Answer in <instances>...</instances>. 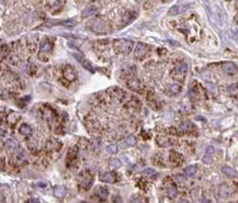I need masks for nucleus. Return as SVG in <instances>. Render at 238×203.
Returning <instances> with one entry per match:
<instances>
[{
  "instance_id": "nucleus-1",
  "label": "nucleus",
  "mask_w": 238,
  "mask_h": 203,
  "mask_svg": "<svg viewBox=\"0 0 238 203\" xmlns=\"http://www.w3.org/2000/svg\"><path fill=\"white\" fill-rule=\"evenodd\" d=\"M53 48H54V42H53V40L48 39V37L44 39L41 42V45H40L39 58L42 59L43 62H46L50 58L51 54L53 52Z\"/></svg>"
},
{
  "instance_id": "nucleus-2",
  "label": "nucleus",
  "mask_w": 238,
  "mask_h": 203,
  "mask_svg": "<svg viewBox=\"0 0 238 203\" xmlns=\"http://www.w3.org/2000/svg\"><path fill=\"white\" fill-rule=\"evenodd\" d=\"M93 180H95V178H93L92 173L89 170L81 171L78 175V177H77V182H78L79 188L84 191L89 190L91 188V186L93 184Z\"/></svg>"
},
{
  "instance_id": "nucleus-3",
  "label": "nucleus",
  "mask_w": 238,
  "mask_h": 203,
  "mask_svg": "<svg viewBox=\"0 0 238 203\" xmlns=\"http://www.w3.org/2000/svg\"><path fill=\"white\" fill-rule=\"evenodd\" d=\"M91 31H93L97 34H105L110 31V25L109 23L102 18H95L89 23Z\"/></svg>"
},
{
  "instance_id": "nucleus-4",
  "label": "nucleus",
  "mask_w": 238,
  "mask_h": 203,
  "mask_svg": "<svg viewBox=\"0 0 238 203\" xmlns=\"http://www.w3.org/2000/svg\"><path fill=\"white\" fill-rule=\"evenodd\" d=\"M133 45H134V43L132 41H128V40L125 39L114 40L113 41V47H114V51L117 54H128L133 50Z\"/></svg>"
},
{
  "instance_id": "nucleus-5",
  "label": "nucleus",
  "mask_w": 238,
  "mask_h": 203,
  "mask_svg": "<svg viewBox=\"0 0 238 203\" xmlns=\"http://www.w3.org/2000/svg\"><path fill=\"white\" fill-rule=\"evenodd\" d=\"M187 70H188V66H187L186 63L183 62H179L175 65L172 70V77L175 78L176 80H179V81H183L184 78H186L187 75Z\"/></svg>"
},
{
  "instance_id": "nucleus-6",
  "label": "nucleus",
  "mask_w": 238,
  "mask_h": 203,
  "mask_svg": "<svg viewBox=\"0 0 238 203\" xmlns=\"http://www.w3.org/2000/svg\"><path fill=\"white\" fill-rule=\"evenodd\" d=\"M42 117L44 120L48 122V124H53L57 120V112L52 108V107H43L42 108Z\"/></svg>"
},
{
  "instance_id": "nucleus-7",
  "label": "nucleus",
  "mask_w": 238,
  "mask_h": 203,
  "mask_svg": "<svg viewBox=\"0 0 238 203\" xmlns=\"http://www.w3.org/2000/svg\"><path fill=\"white\" fill-rule=\"evenodd\" d=\"M66 3V0H47L46 4H47V8L53 14L55 13H58L62 9L64 8Z\"/></svg>"
},
{
  "instance_id": "nucleus-8",
  "label": "nucleus",
  "mask_w": 238,
  "mask_h": 203,
  "mask_svg": "<svg viewBox=\"0 0 238 203\" xmlns=\"http://www.w3.org/2000/svg\"><path fill=\"white\" fill-rule=\"evenodd\" d=\"M148 53V46L144 43H137L136 47H135V52H134V55L137 59H143L144 57L147 55Z\"/></svg>"
},
{
  "instance_id": "nucleus-9",
  "label": "nucleus",
  "mask_w": 238,
  "mask_h": 203,
  "mask_svg": "<svg viewBox=\"0 0 238 203\" xmlns=\"http://www.w3.org/2000/svg\"><path fill=\"white\" fill-rule=\"evenodd\" d=\"M63 77L64 79H66L67 81H74L77 78V73L75 71V69L72 67V66L67 65L63 70Z\"/></svg>"
},
{
  "instance_id": "nucleus-10",
  "label": "nucleus",
  "mask_w": 238,
  "mask_h": 203,
  "mask_svg": "<svg viewBox=\"0 0 238 203\" xmlns=\"http://www.w3.org/2000/svg\"><path fill=\"white\" fill-rule=\"evenodd\" d=\"M62 147V143L56 140H48L45 144V149L50 153L52 151H58Z\"/></svg>"
},
{
  "instance_id": "nucleus-11",
  "label": "nucleus",
  "mask_w": 238,
  "mask_h": 203,
  "mask_svg": "<svg viewBox=\"0 0 238 203\" xmlns=\"http://www.w3.org/2000/svg\"><path fill=\"white\" fill-rule=\"evenodd\" d=\"M127 87L133 91H136V92H141L142 89H143V86H142L141 81H139L137 78H131V79L127 80Z\"/></svg>"
},
{
  "instance_id": "nucleus-12",
  "label": "nucleus",
  "mask_w": 238,
  "mask_h": 203,
  "mask_svg": "<svg viewBox=\"0 0 238 203\" xmlns=\"http://www.w3.org/2000/svg\"><path fill=\"white\" fill-rule=\"evenodd\" d=\"M100 180H101L102 182H105V184H113V182L116 181L117 178L114 173L109 171V173H101V175H100Z\"/></svg>"
},
{
  "instance_id": "nucleus-13",
  "label": "nucleus",
  "mask_w": 238,
  "mask_h": 203,
  "mask_svg": "<svg viewBox=\"0 0 238 203\" xmlns=\"http://www.w3.org/2000/svg\"><path fill=\"white\" fill-rule=\"evenodd\" d=\"M189 8L188 4H178V6H173L172 8L169 10L168 15H178L180 13L187 11V9Z\"/></svg>"
},
{
  "instance_id": "nucleus-14",
  "label": "nucleus",
  "mask_w": 238,
  "mask_h": 203,
  "mask_svg": "<svg viewBox=\"0 0 238 203\" xmlns=\"http://www.w3.org/2000/svg\"><path fill=\"white\" fill-rule=\"evenodd\" d=\"M53 193H54V197L58 198V199H63L67 195V188L65 186H56L53 189Z\"/></svg>"
},
{
  "instance_id": "nucleus-15",
  "label": "nucleus",
  "mask_w": 238,
  "mask_h": 203,
  "mask_svg": "<svg viewBox=\"0 0 238 203\" xmlns=\"http://www.w3.org/2000/svg\"><path fill=\"white\" fill-rule=\"evenodd\" d=\"M180 91H181V86H180L179 84H170L167 86V89H166V93L169 96L178 95Z\"/></svg>"
},
{
  "instance_id": "nucleus-16",
  "label": "nucleus",
  "mask_w": 238,
  "mask_h": 203,
  "mask_svg": "<svg viewBox=\"0 0 238 203\" xmlns=\"http://www.w3.org/2000/svg\"><path fill=\"white\" fill-rule=\"evenodd\" d=\"M222 67H223V70L225 73L230 74V75H234L237 71V66L234 63H232V62H226V63H224L222 65Z\"/></svg>"
},
{
  "instance_id": "nucleus-17",
  "label": "nucleus",
  "mask_w": 238,
  "mask_h": 203,
  "mask_svg": "<svg viewBox=\"0 0 238 203\" xmlns=\"http://www.w3.org/2000/svg\"><path fill=\"white\" fill-rule=\"evenodd\" d=\"M77 155H78V148L76 146H73L69 148L67 153V164L70 165L75 159L77 158Z\"/></svg>"
},
{
  "instance_id": "nucleus-18",
  "label": "nucleus",
  "mask_w": 238,
  "mask_h": 203,
  "mask_svg": "<svg viewBox=\"0 0 238 203\" xmlns=\"http://www.w3.org/2000/svg\"><path fill=\"white\" fill-rule=\"evenodd\" d=\"M156 143L159 145L160 147H169L172 145L170 138L166 137V136H157L156 137Z\"/></svg>"
},
{
  "instance_id": "nucleus-19",
  "label": "nucleus",
  "mask_w": 238,
  "mask_h": 203,
  "mask_svg": "<svg viewBox=\"0 0 238 203\" xmlns=\"http://www.w3.org/2000/svg\"><path fill=\"white\" fill-rule=\"evenodd\" d=\"M170 160H171V162H172V165H175V166H179V165L182 162V157L179 153H177V151H170Z\"/></svg>"
},
{
  "instance_id": "nucleus-20",
  "label": "nucleus",
  "mask_w": 238,
  "mask_h": 203,
  "mask_svg": "<svg viewBox=\"0 0 238 203\" xmlns=\"http://www.w3.org/2000/svg\"><path fill=\"white\" fill-rule=\"evenodd\" d=\"M4 146H6L7 149L9 151H15V149L19 148V143L15 140H12V138H9L4 142Z\"/></svg>"
},
{
  "instance_id": "nucleus-21",
  "label": "nucleus",
  "mask_w": 238,
  "mask_h": 203,
  "mask_svg": "<svg viewBox=\"0 0 238 203\" xmlns=\"http://www.w3.org/2000/svg\"><path fill=\"white\" fill-rule=\"evenodd\" d=\"M20 133H21L23 136H30L33 134V129L31 128L29 124L24 123L20 126Z\"/></svg>"
},
{
  "instance_id": "nucleus-22",
  "label": "nucleus",
  "mask_w": 238,
  "mask_h": 203,
  "mask_svg": "<svg viewBox=\"0 0 238 203\" xmlns=\"http://www.w3.org/2000/svg\"><path fill=\"white\" fill-rule=\"evenodd\" d=\"M95 193H97V195L99 197L100 200H105L109 195V191L105 187H99V188L97 189V192Z\"/></svg>"
},
{
  "instance_id": "nucleus-23",
  "label": "nucleus",
  "mask_w": 238,
  "mask_h": 203,
  "mask_svg": "<svg viewBox=\"0 0 238 203\" xmlns=\"http://www.w3.org/2000/svg\"><path fill=\"white\" fill-rule=\"evenodd\" d=\"M227 92L230 97H238V84H232L228 86Z\"/></svg>"
},
{
  "instance_id": "nucleus-24",
  "label": "nucleus",
  "mask_w": 238,
  "mask_h": 203,
  "mask_svg": "<svg viewBox=\"0 0 238 203\" xmlns=\"http://www.w3.org/2000/svg\"><path fill=\"white\" fill-rule=\"evenodd\" d=\"M180 129H181V131H183V132H191L192 130H194V125H193L191 122L184 121V122H182L181 123Z\"/></svg>"
},
{
  "instance_id": "nucleus-25",
  "label": "nucleus",
  "mask_w": 238,
  "mask_h": 203,
  "mask_svg": "<svg viewBox=\"0 0 238 203\" xmlns=\"http://www.w3.org/2000/svg\"><path fill=\"white\" fill-rule=\"evenodd\" d=\"M167 193H168L169 198H171V199H175V198L177 197L178 190L177 188H176V186H173V184H170V186H168V188H167Z\"/></svg>"
},
{
  "instance_id": "nucleus-26",
  "label": "nucleus",
  "mask_w": 238,
  "mask_h": 203,
  "mask_svg": "<svg viewBox=\"0 0 238 203\" xmlns=\"http://www.w3.org/2000/svg\"><path fill=\"white\" fill-rule=\"evenodd\" d=\"M189 96L191 97V99L197 100L200 98V89L197 88V87H191V89L189 90Z\"/></svg>"
},
{
  "instance_id": "nucleus-27",
  "label": "nucleus",
  "mask_w": 238,
  "mask_h": 203,
  "mask_svg": "<svg viewBox=\"0 0 238 203\" xmlns=\"http://www.w3.org/2000/svg\"><path fill=\"white\" fill-rule=\"evenodd\" d=\"M184 173H186L187 177H193L197 173V166L192 165V166H188L186 169H184Z\"/></svg>"
},
{
  "instance_id": "nucleus-28",
  "label": "nucleus",
  "mask_w": 238,
  "mask_h": 203,
  "mask_svg": "<svg viewBox=\"0 0 238 203\" xmlns=\"http://www.w3.org/2000/svg\"><path fill=\"white\" fill-rule=\"evenodd\" d=\"M222 171H223L226 176H228V177H235V176L237 175L236 171H235L232 167H228V166L222 167Z\"/></svg>"
},
{
  "instance_id": "nucleus-29",
  "label": "nucleus",
  "mask_w": 238,
  "mask_h": 203,
  "mask_svg": "<svg viewBox=\"0 0 238 203\" xmlns=\"http://www.w3.org/2000/svg\"><path fill=\"white\" fill-rule=\"evenodd\" d=\"M19 120H20V115L18 114V113H11V114L8 117V122L10 124H12V125L17 123Z\"/></svg>"
},
{
  "instance_id": "nucleus-30",
  "label": "nucleus",
  "mask_w": 238,
  "mask_h": 203,
  "mask_svg": "<svg viewBox=\"0 0 238 203\" xmlns=\"http://www.w3.org/2000/svg\"><path fill=\"white\" fill-rule=\"evenodd\" d=\"M128 108H134V109H137V108H141V103H139V101L137 99H135V98H133L132 100H131L130 102L127 103Z\"/></svg>"
},
{
  "instance_id": "nucleus-31",
  "label": "nucleus",
  "mask_w": 238,
  "mask_h": 203,
  "mask_svg": "<svg viewBox=\"0 0 238 203\" xmlns=\"http://www.w3.org/2000/svg\"><path fill=\"white\" fill-rule=\"evenodd\" d=\"M112 91L114 92V97H116L117 99H120V101H121L122 99H123V97H124V91H122L121 89H116V88H114V89H112Z\"/></svg>"
},
{
  "instance_id": "nucleus-32",
  "label": "nucleus",
  "mask_w": 238,
  "mask_h": 203,
  "mask_svg": "<svg viewBox=\"0 0 238 203\" xmlns=\"http://www.w3.org/2000/svg\"><path fill=\"white\" fill-rule=\"evenodd\" d=\"M110 165L113 168H120L121 167V162L119 159H116V158H113V159H111Z\"/></svg>"
},
{
  "instance_id": "nucleus-33",
  "label": "nucleus",
  "mask_w": 238,
  "mask_h": 203,
  "mask_svg": "<svg viewBox=\"0 0 238 203\" xmlns=\"http://www.w3.org/2000/svg\"><path fill=\"white\" fill-rule=\"evenodd\" d=\"M106 151H108L109 154H116L117 153V146L116 145H109Z\"/></svg>"
},
{
  "instance_id": "nucleus-34",
  "label": "nucleus",
  "mask_w": 238,
  "mask_h": 203,
  "mask_svg": "<svg viewBox=\"0 0 238 203\" xmlns=\"http://www.w3.org/2000/svg\"><path fill=\"white\" fill-rule=\"evenodd\" d=\"M212 156L213 155H211V154H208V153H205V155H204V157H203V162L204 164H211L212 162Z\"/></svg>"
},
{
  "instance_id": "nucleus-35",
  "label": "nucleus",
  "mask_w": 238,
  "mask_h": 203,
  "mask_svg": "<svg viewBox=\"0 0 238 203\" xmlns=\"http://www.w3.org/2000/svg\"><path fill=\"white\" fill-rule=\"evenodd\" d=\"M126 144L128 145V146H133V145H135V143H136V140H135V137L134 136H130L128 138H126Z\"/></svg>"
},
{
  "instance_id": "nucleus-36",
  "label": "nucleus",
  "mask_w": 238,
  "mask_h": 203,
  "mask_svg": "<svg viewBox=\"0 0 238 203\" xmlns=\"http://www.w3.org/2000/svg\"><path fill=\"white\" fill-rule=\"evenodd\" d=\"M206 87H208V89L211 91L212 93H214L215 91H216V86H215L214 84H212V82H208V85H206Z\"/></svg>"
},
{
  "instance_id": "nucleus-37",
  "label": "nucleus",
  "mask_w": 238,
  "mask_h": 203,
  "mask_svg": "<svg viewBox=\"0 0 238 203\" xmlns=\"http://www.w3.org/2000/svg\"><path fill=\"white\" fill-rule=\"evenodd\" d=\"M95 12H97V9H95V10H91V8H89V9H87V10H86V12L82 13V15H84V17H88V15H92L93 13H95Z\"/></svg>"
},
{
  "instance_id": "nucleus-38",
  "label": "nucleus",
  "mask_w": 238,
  "mask_h": 203,
  "mask_svg": "<svg viewBox=\"0 0 238 203\" xmlns=\"http://www.w3.org/2000/svg\"><path fill=\"white\" fill-rule=\"evenodd\" d=\"M144 173H146V175H149V176H155V175H156V171L153 170V169H146V170L144 171Z\"/></svg>"
},
{
  "instance_id": "nucleus-39",
  "label": "nucleus",
  "mask_w": 238,
  "mask_h": 203,
  "mask_svg": "<svg viewBox=\"0 0 238 203\" xmlns=\"http://www.w3.org/2000/svg\"><path fill=\"white\" fill-rule=\"evenodd\" d=\"M177 179L179 180L180 182H184V181H186V178L182 177L181 175H177Z\"/></svg>"
},
{
  "instance_id": "nucleus-40",
  "label": "nucleus",
  "mask_w": 238,
  "mask_h": 203,
  "mask_svg": "<svg viewBox=\"0 0 238 203\" xmlns=\"http://www.w3.org/2000/svg\"><path fill=\"white\" fill-rule=\"evenodd\" d=\"M161 1H164V2H170L171 0H161Z\"/></svg>"
}]
</instances>
